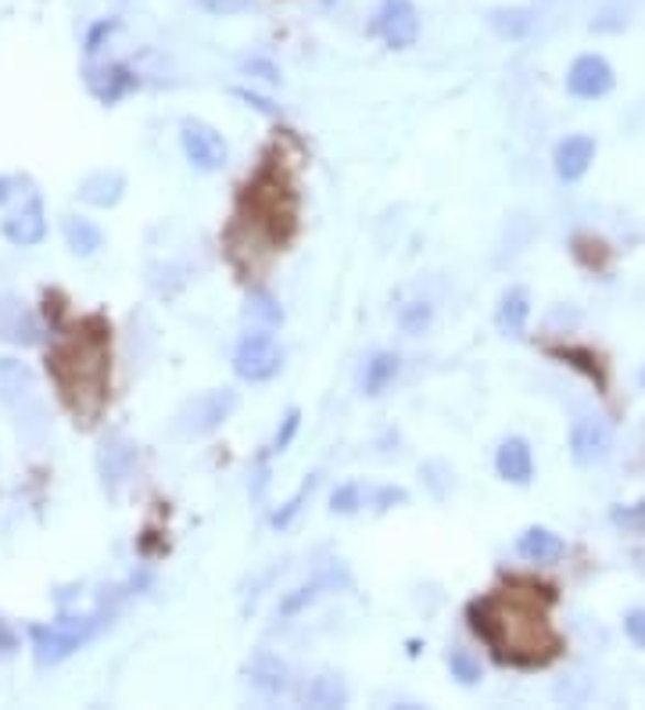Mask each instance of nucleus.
<instances>
[{"label":"nucleus","instance_id":"obj_1","mask_svg":"<svg viewBox=\"0 0 645 710\" xmlns=\"http://www.w3.org/2000/svg\"><path fill=\"white\" fill-rule=\"evenodd\" d=\"M553 603L548 589H502L470 603V624L485 643L496 650L499 661L520 667L548 664L559 653V635L545 618V607Z\"/></svg>","mask_w":645,"mask_h":710},{"label":"nucleus","instance_id":"obj_2","mask_svg":"<svg viewBox=\"0 0 645 710\" xmlns=\"http://www.w3.org/2000/svg\"><path fill=\"white\" fill-rule=\"evenodd\" d=\"M51 374L58 380L62 399L68 409L90 423L108 402V331L101 326L98 334H79L65 341L62 348L51 352Z\"/></svg>","mask_w":645,"mask_h":710},{"label":"nucleus","instance_id":"obj_3","mask_svg":"<svg viewBox=\"0 0 645 710\" xmlns=\"http://www.w3.org/2000/svg\"><path fill=\"white\" fill-rule=\"evenodd\" d=\"M0 406L8 409L25 439L40 442L47 431V406L36 388V377L19 359H0Z\"/></svg>","mask_w":645,"mask_h":710},{"label":"nucleus","instance_id":"obj_4","mask_svg":"<svg viewBox=\"0 0 645 710\" xmlns=\"http://www.w3.org/2000/svg\"><path fill=\"white\" fill-rule=\"evenodd\" d=\"M104 613H93V618H73L65 624H30V639H33V661L40 667H54L73 657L76 650H84L93 635Z\"/></svg>","mask_w":645,"mask_h":710},{"label":"nucleus","instance_id":"obj_5","mask_svg":"<svg viewBox=\"0 0 645 710\" xmlns=\"http://www.w3.org/2000/svg\"><path fill=\"white\" fill-rule=\"evenodd\" d=\"M233 409H237V391L233 388L204 391L194 402H187L180 409V417H176V434H180V439H204V434H212L215 428H223L233 417Z\"/></svg>","mask_w":645,"mask_h":710},{"label":"nucleus","instance_id":"obj_6","mask_svg":"<svg viewBox=\"0 0 645 710\" xmlns=\"http://www.w3.org/2000/svg\"><path fill=\"white\" fill-rule=\"evenodd\" d=\"M283 366V352L273 341V334L266 331H252L241 337L237 352H233V370H237L241 380H252V385H263V380H273Z\"/></svg>","mask_w":645,"mask_h":710},{"label":"nucleus","instance_id":"obj_7","mask_svg":"<svg viewBox=\"0 0 645 710\" xmlns=\"http://www.w3.org/2000/svg\"><path fill=\"white\" fill-rule=\"evenodd\" d=\"M180 144H184L187 162L201 173H215L226 166V155H230L226 141H223V133L209 126V122H184Z\"/></svg>","mask_w":645,"mask_h":710},{"label":"nucleus","instance_id":"obj_8","mask_svg":"<svg viewBox=\"0 0 645 710\" xmlns=\"http://www.w3.org/2000/svg\"><path fill=\"white\" fill-rule=\"evenodd\" d=\"M377 33L388 40V47L405 51L420 36V11L413 0H383L377 15Z\"/></svg>","mask_w":645,"mask_h":710},{"label":"nucleus","instance_id":"obj_9","mask_svg":"<svg viewBox=\"0 0 645 710\" xmlns=\"http://www.w3.org/2000/svg\"><path fill=\"white\" fill-rule=\"evenodd\" d=\"M613 445V431L607 420L599 417H578L570 428V456L581 463V467H592L610 456Z\"/></svg>","mask_w":645,"mask_h":710},{"label":"nucleus","instance_id":"obj_10","mask_svg":"<svg viewBox=\"0 0 645 710\" xmlns=\"http://www.w3.org/2000/svg\"><path fill=\"white\" fill-rule=\"evenodd\" d=\"M567 90L574 98L581 101H596V98H607L613 90V68L607 58H599V54H585L570 65L567 73Z\"/></svg>","mask_w":645,"mask_h":710},{"label":"nucleus","instance_id":"obj_11","mask_svg":"<svg viewBox=\"0 0 645 710\" xmlns=\"http://www.w3.org/2000/svg\"><path fill=\"white\" fill-rule=\"evenodd\" d=\"M0 230H4V237L15 244V248H36V244L47 237L44 201L30 198V204H25V209H19V212H11Z\"/></svg>","mask_w":645,"mask_h":710},{"label":"nucleus","instance_id":"obj_12","mask_svg":"<svg viewBox=\"0 0 645 710\" xmlns=\"http://www.w3.org/2000/svg\"><path fill=\"white\" fill-rule=\"evenodd\" d=\"M553 162H556V176L563 184L581 180V176L588 173V166L596 162V141H592V136H585V133H574V136H567V141H559Z\"/></svg>","mask_w":645,"mask_h":710},{"label":"nucleus","instance_id":"obj_13","mask_svg":"<svg viewBox=\"0 0 645 710\" xmlns=\"http://www.w3.org/2000/svg\"><path fill=\"white\" fill-rule=\"evenodd\" d=\"M496 470L502 481L510 485H527L534 477V456H531V445L524 439H505L496 453Z\"/></svg>","mask_w":645,"mask_h":710},{"label":"nucleus","instance_id":"obj_14","mask_svg":"<svg viewBox=\"0 0 645 710\" xmlns=\"http://www.w3.org/2000/svg\"><path fill=\"white\" fill-rule=\"evenodd\" d=\"M76 195L87 204H98V209H112V204H119V198L126 195V176L115 169H98L79 180Z\"/></svg>","mask_w":645,"mask_h":710},{"label":"nucleus","instance_id":"obj_15","mask_svg":"<svg viewBox=\"0 0 645 710\" xmlns=\"http://www.w3.org/2000/svg\"><path fill=\"white\" fill-rule=\"evenodd\" d=\"M516 553L527 559V564H538V567H548V564H559L563 553H567V545L556 535V531L548 528H527L524 535L516 542Z\"/></svg>","mask_w":645,"mask_h":710},{"label":"nucleus","instance_id":"obj_16","mask_svg":"<svg viewBox=\"0 0 645 710\" xmlns=\"http://www.w3.org/2000/svg\"><path fill=\"white\" fill-rule=\"evenodd\" d=\"M98 467H101V481L104 488L119 491V485L130 477V467H133V445L126 439H112V442H104L101 445V456H98Z\"/></svg>","mask_w":645,"mask_h":710},{"label":"nucleus","instance_id":"obj_17","mask_svg":"<svg viewBox=\"0 0 645 710\" xmlns=\"http://www.w3.org/2000/svg\"><path fill=\"white\" fill-rule=\"evenodd\" d=\"M87 87L93 90V98H98V101L115 104L119 98H126L130 90L141 87V79H136L130 68L112 65V68H104V73H90L87 76Z\"/></svg>","mask_w":645,"mask_h":710},{"label":"nucleus","instance_id":"obj_18","mask_svg":"<svg viewBox=\"0 0 645 710\" xmlns=\"http://www.w3.org/2000/svg\"><path fill=\"white\" fill-rule=\"evenodd\" d=\"M248 675H252V686L266 696H280L291 686V672H287V664L280 657H273V653H255Z\"/></svg>","mask_w":645,"mask_h":710},{"label":"nucleus","instance_id":"obj_19","mask_svg":"<svg viewBox=\"0 0 645 710\" xmlns=\"http://www.w3.org/2000/svg\"><path fill=\"white\" fill-rule=\"evenodd\" d=\"M398 370H402V359H398L394 352H377V355H369V363L363 366V395H369V399H377V395H383L391 385H394V377Z\"/></svg>","mask_w":645,"mask_h":710},{"label":"nucleus","instance_id":"obj_20","mask_svg":"<svg viewBox=\"0 0 645 710\" xmlns=\"http://www.w3.org/2000/svg\"><path fill=\"white\" fill-rule=\"evenodd\" d=\"M337 585H348V575H345V570H331V575H320L315 581H309V585H301V589H294L291 596H283L280 613H283V618H291V613L312 607L315 599L326 596L331 589H337Z\"/></svg>","mask_w":645,"mask_h":710},{"label":"nucleus","instance_id":"obj_21","mask_svg":"<svg viewBox=\"0 0 645 710\" xmlns=\"http://www.w3.org/2000/svg\"><path fill=\"white\" fill-rule=\"evenodd\" d=\"M527 317H531V295H527V288H510V291L502 295V306H499V331L510 334V337H524Z\"/></svg>","mask_w":645,"mask_h":710},{"label":"nucleus","instance_id":"obj_22","mask_svg":"<svg viewBox=\"0 0 645 710\" xmlns=\"http://www.w3.org/2000/svg\"><path fill=\"white\" fill-rule=\"evenodd\" d=\"M301 703L305 707H345L348 703V686L337 675H315L305 689H301Z\"/></svg>","mask_w":645,"mask_h":710},{"label":"nucleus","instance_id":"obj_23","mask_svg":"<svg viewBox=\"0 0 645 710\" xmlns=\"http://www.w3.org/2000/svg\"><path fill=\"white\" fill-rule=\"evenodd\" d=\"M62 234H65V244H68V252L73 255H93L104 244V234H101V226L98 223H90V220H79V215H68V220H62Z\"/></svg>","mask_w":645,"mask_h":710},{"label":"nucleus","instance_id":"obj_24","mask_svg":"<svg viewBox=\"0 0 645 710\" xmlns=\"http://www.w3.org/2000/svg\"><path fill=\"white\" fill-rule=\"evenodd\" d=\"M488 22L502 40H520V36L531 33L534 15H531V11H524V8H496Z\"/></svg>","mask_w":645,"mask_h":710},{"label":"nucleus","instance_id":"obj_25","mask_svg":"<svg viewBox=\"0 0 645 710\" xmlns=\"http://www.w3.org/2000/svg\"><path fill=\"white\" fill-rule=\"evenodd\" d=\"M244 317L266 323V326H277V323H283V309L277 306V298H273V295L252 291L248 295V306H244Z\"/></svg>","mask_w":645,"mask_h":710},{"label":"nucleus","instance_id":"obj_26","mask_svg":"<svg viewBox=\"0 0 645 710\" xmlns=\"http://www.w3.org/2000/svg\"><path fill=\"white\" fill-rule=\"evenodd\" d=\"M315 485H320V477L312 474L309 481L301 485V488L294 491L291 499H287V507H283V510H277V513H273V528H280V531H283V528H291V524H294V517L301 513V507H305V499H309L312 491H315Z\"/></svg>","mask_w":645,"mask_h":710},{"label":"nucleus","instance_id":"obj_27","mask_svg":"<svg viewBox=\"0 0 645 710\" xmlns=\"http://www.w3.org/2000/svg\"><path fill=\"white\" fill-rule=\"evenodd\" d=\"M431 306L427 302H409V306H402V312H398V323H402V331L405 334H423L431 326Z\"/></svg>","mask_w":645,"mask_h":710},{"label":"nucleus","instance_id":"obj_28","mask_svg":"<svg viewBox=\"0 0 645 710\" xmlns=\"http://www.w3.org/2000/svg\"><path fill=\"white\" fill-rule=\"evenodd\" d=\"M448 672H452V678H459L463 686H477V681H480V664L466 650H452L448 653Z\"/></svg>","mask_w":645,"mask_h":710},{"label":"nucleus","instance_id":"obj_29","mask_svg":"<svg viewBox=\"0 0 645 710\" xmlns=\"http://www.w3.org/2000/svg\"><path fill=\"white\" fill-rule=\"evenodd\" d=\"M556 355L559 359H567V363H574V366H581V370L592 377V380H599L602 385V370H599V359L588 348H556Z\"/></svg>","mask_w":645,"mask_h":710},{"label":"nucleus","instance_id":"obj_30","mask_svg":"<svg viewBox=\"0 0 645 710\" xmlns=\"http://www.w3.org/2000/svg\"><path fill=\"white\" fill-rule=\"evenodd\" d=\"M359 502H363L359 485H341L331 496V510L334 513H355V510H359Z\"/></svg>","mask_w":645,"mask_h":710},{"label":"nucleus","instance_id":"obj_31","mask_svg":"<svg viewBox=\"0 0 645 710\" xmlns=\"http://www.w3.org/2000/svg\"><path fill=\"white\" fill-rule=\"evenodd\" d=\"M298 428H301V413H298V409H291V413H287V417H283V423H280L277 439H273V453H283V448L294 442Z\"/></svg>","mask_w":645,"mask_h":710},{"label":"nucleus","instance_id":"obj_32","mask_svg":"<svg viewBox=\"0 0 645 710\" xmlns=\"http://www.w3.org/2000/svg\"><path fill=\"white\" fill-rule=\"evenodd\" d=\"M610 517H613V524H621V528L645 531V502H638V507H616Z\"/></svg>","mask_w":645,"mask_h":710},{"label":"nucleus","instance_id":"obj_33","mask_svg":"<svg viewBox=\"0 0 645 710\" xmlns=\"http://www.w3.org/2000/svg\"><path fill=\"white\" fill-rule=\"evenodd\" d=\"M198 4L209 11V15H241V11H248L255 0H198Z\"/></svg>","mask_w":645,"mask_h":710},{"label":"nucleus","instance_id":"obj_34","mask_svg":"<svg viewBox=\"0 0 645 710\" xmlns=\"http://www.w3.org/2000/svg\"><path fill=\"white\" fill-rule=\"evenodd\" d=\"M624 632H627L631 643L645 650V610H631V613H627V621H624Z\"/></svg>","mask_w":645,"mask_h":710},{"label":"nucleus","instance_id":"obj_35","mask_svg":"<svg viewBox=\"0 0 645 710\" xmlns=\"http://www.w3.org/2000/svg\"><path fill=\"white\" fill-rule=\"evenodd\" d=\"M19 650V635H15V628H11L4 618H0V657H8V653H15Z\"/></svg>","mask_w":645,"mask_h":710},{"label":"nucleus","instance_id":"obj_36","mask_svg":"<svg viewBox=\"0 0 645 710\" xmlns=\"http://www.w3.org/2000/svg\"><path fill=\"white\" fill-rule=\"evenodd\" d=\"M233 93H237L241 101H248L252 108H258V112H266V115H277V108H273V101L258 98V93H252V90H233Z\"/></svg>","mask_w":645,"mask_h":710},{"label":"nucleus","instance_id":"obj_37","mask_svg":"<svg viewBox=\"0 0 645 710\" xmlns=\"http://www.w3.org/2000/svg\"><path fill=\"white\" fill-rule=\"evenodd\" d=\"M244 68H248V73H258L263 79H269V84H280V68L269 65V62H248Z\"/></svg>","mask_w":645,"mask_h":710},{"label":"nucleus","instance_id":"obj_38","mask_svg":"<svg viewBox=\"0 0 645 710\" xmlns=\"http://www.w3.org/2000/svg\"><path fill=\"white\" fill-rule=\"evenodd\" d=\"M8 195H11V180H4V176H0V201H8Z\"/></svg>","mask_w":645,"mask_h":710},{"label":"nucleus","instance_id":"obj_39","mask_svg":"<svg viewBox=\"0 0 645 710\" xmlns=\"http://www.w3.org/2000/svg\"><path fill=\"white\" fill-rule=\"evenodd\" d=\"M638 385H642V388H645V370H642V374H638Z\"/></svg>","mask_w":645,"mask_h":710}]
</instances>
